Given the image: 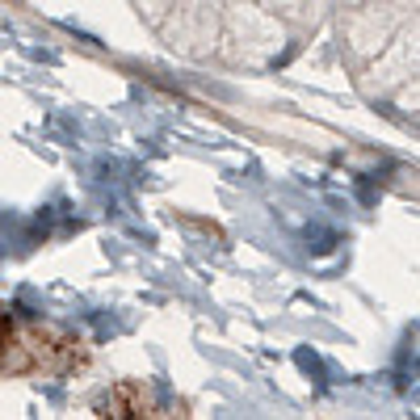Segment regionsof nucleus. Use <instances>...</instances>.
<instances>
[{
	"instance_id": "f257e3e1",
	"label": "nucleus",
	"mask_w": 420,
	"mask_h": 420,
	"mask_svg": "<svg viewBox=\"0 0 420 420\" xmlns=\"http://www.w3.org/2000/svg\"><path fill=\"white\" fill-rule=\"evenodd\" d=\"M9 349H17V328L9 320V311L0 307V370H4V362H9Z\"/></svg>"
}]
</instances>
